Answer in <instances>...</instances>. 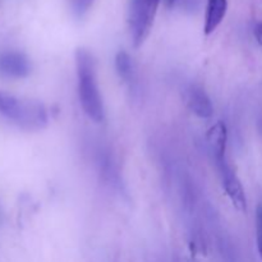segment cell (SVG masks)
I'll list each match as a JSON object with an SVG mask.
<instances>
[{"mask_svg":"<svg viewBox=\"0 0 262 262\" xmlns=\"http://www.w3.org/2000/svg\"><path fill=\"white\" fill-rule=\"evenodd\" d=\"M76 71L78 97L84 114L95 123L104 122L105 109L97 84L96 63L92 54L86 49L76 51Z\"/></svg>","mask_w":262,"mask_h":262,"instance_id":"6da1fadb","label":"cell"},{"mask_svg":"<svg viewBox=\"0 0 262 262\" xmlns=\"http://www.w3.org/2000/svg\"><path fill=\"white\" fill-rule=\"evenodd\" d=\"M0 114L25 130H41L48 125V110L41 102L22 100L0 92Z\"/></svg>","mask_w":262,"mask_h":262,"instance_id":"7a4b0ae2","label":"cell"},{"mask_svg":"<svg viewBox=\"0 0 262 262\" xmlns=\"http://www.w3.org/2000/svg\"><path fill=\"white\" fill-rule=\"evenodd\" d=\"M160 0H130L128 23L135 48H140L154 26Z\"/></svg>","mask_w":262,"mask_h":262,"instance_id":"3957f363","label":"cell"},{"mask_svg":"<svg viewBox=\"0 0 262 262\" xmlns=\"http://www.w3.org/2000/svg\"><path fill=\"white\" fill-rule=\"evenodd\" d=\"M215 165H216L217 171H219L223 188H224L227 196L229 197L233 206L238 211L246 212V210H247V197H246L245 188H243L235 171L233 170L232 166L228 163L227 156L219 159V160H215Z\"/></svg>","mask_w":262,"mask_h":262,"instance_id":"277c9868","label":"cell"},{"mask_svg":"<svg viewBox=\"0 0 262 262\" xmlns=\"http://www.w3.org/2000/svg\"><path fill=\"white\" fill-rule=\"evenodd\" d=\"M31 73V63L27 56L18 51L0 54V74L8 78H25Z\"/></svg>","mask_w":262,"mask_h":262,"instance_id":"5b68a950","label":"cell"},{"mask_svg":"<svg viewBox=\"0 0 262 262\" xmlns=\"http://www.w3.org/2000/svg\"><path fill=\"white\" fill-rule=\"evenodd\" d=\"M187 104L189 110L202 119H209L212 117L214 106L210 96L202 87L192 84L187 91Z\"/></svg>","mask_w":262,"mask_h":262,"instance_id":"8992f818","label":"cell"},{"mask_svg":"<svg viewBox=\"0 0 262 262\" xmlns=\"http://www.w3.org/2000/svg\"><path fill=\"white\" fill-rule=\"evenodd\" d=\"M209 151L214 160H219L227 156L228 130L227 125L223 122H217L212 125L206 135Z\"/></svg>","mask_w":262,"mask_h":262,"instance_id":"52a82bcc","label":"cell"},{"mask_svg":"<svg viewBox=\"0 0 262 262\" xmlns=\"http://www.w3.org/2000/svg\"><path fill=\"white\" fill-rule=\"evenodd\" d=\"M115 69L117 73L119 74L120 79L129 87L130 91L136 92L137 90V73H136L135 63H133L132 58L125 51H119L115 56Z\"/></svg>","mask_w":262,"mask_h":262,"instance_id":"ba28073f","label":"cell"},{"mask_svg":"<svg viewBox=\"0 0 262 262\" xmlns=\"http://www.w3.org/2000/svg\"><path fill=\"white\" fill-rule=\"evenodd\" d=\"M228 10V0H207L204 30L206 35L214 32L224 19Z\"/></svg>","mask_w":262,"mask_h":262,"instance_id":"9c48e42d","label":"cell"},{"mask_svg":"<svg viewBox=\"0 0 262 262\" xmlns=\"http://www.w3.org/2000/svg\"><path fill=\"white\" fill-rule=\"evenodd\" d=\"M94 2L95 0H72V12H73L74 17H83L92 7Z\"/></svg>","mask_w":262,"mask_h":262,"instance_id":"30bf717a","label":"cell"},{"mask_svg":"<svg viewBox=\"0 0 262 262\" xmlns=\"http://www.w3.org/2000/svg\"><path fill=\"white\" fill-rule=\"evenodd\" d=\"M256 237H257V251L262 260V204L256 210Z\"/></svg>","mask_w":262,"mask_h":262,"instance_id":"8fae6325","label":"cell"},{"mask_svg":"<svg viewBox=\"0 0 262 262\" xmlns=\"http://www.w3.org/2000/svg\"><path fill=\"white\" fill-rule=\"evenodd\" d=\"M253 33H255V37L256 40H257V42L262 46V22H258L257 25L255 26Z\"/></svg>","mask_w":262,"mask_h":262,"instance_id":"7c38bea8","label":"cell"},{"mask_svg":"<svg viewBox=\"0 0 262 262\" xmlns=\"http://www.w3.org/2000/svg\"><path fill=\"white\" fill-rule=\"evenodd\" d=\"M177 0H166V4H168V7H173L174 4H176Z\"/></svg>","mask_w":262,"mask_h":262,"instance_id":"4fadbf2b","label":"cell"}]
</instances>
